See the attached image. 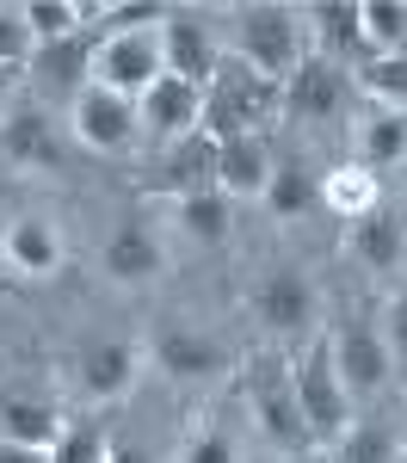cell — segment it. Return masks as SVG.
<instances>
[{
  "mask_svg": "<svg viewBox=\"0 0 407 463\" xmlns=\"http://www.w3.org/2000/svg\"><path fill=\"white\" fill-rule=\"evenodd\" d=\"M284 111V87L265 80L259 69H247L241 56H222L210 87H204V137H247V130H265L272 118Z\"/></svg>",
  "mask_w": 407,
  "mask_h": 463,
  "instance_id": "1",
  "label": "cell"
},
{
  "mask_svg": "<svg viewBox=\"0 0 407 463\" xmlns=\"http://www.w3.org/2000/svg\"><path fill=\"white\" fill-rule=\"evenodd\" d=\"M148 358L173 383H217L222 371H228V346L210 340V334H198V327H161L148 340Z\"/></svg>",
  "mask_w": 407,
  "mask_h": 463,
  "instance_id": "12",
  "label": "cell"
},
{
  "mask_svg": "<svg viewBox=\"0 0 407 463\" xmlns=\"http://www.w3.org/2000/svg\"><path fill=\"white\" fill-rule=\"evenodd\" d=\"M0 248H6V260H13L25 279H56V272H62V235H56V222H43V216H19Z\"/></svg>",
  "mask_w": 407,
  "mask_h": 463,
  "instance_id": "20",
  "label": "cell"
},
{
  "mask_svg": "<svg viewBox=\"0 0 407 463\" xmlns=\"http://www.w3.org/2000/svg\"><path fill=\"white\" fill-rule=\"evenodd\" d=\"M99 266H106L111 285H154L167 272V248H161V235L148 229L143 216H130L106 248H99Z\"/></svg>",
  "mask_w": 407,
  "mask_h": 463,
  "instance_id": "16",
  "label": "cell"
},
{
  "mask_svg": "<svg viewBox=\"0 0 407 463\" xmlns=\"http://www.w3.org/2000/svg\"><path fill=\"white\" fill-rule=\"evenodd\" d=\"M358 87L376 99V111H407V50H395V56H365L358 62Z\"/></svg>",
  "mask_w": 407,
  "mask_h": 463,
  "instance_id": "27",
  "label": "cell"
},
{
  "mask_svg": "<svg viewBox=\"0 0 407 463\" xmlns=\"http://www.w3.org/2000/svg\"><path fill=\"white\" fill-rule=\"evenodd\" d=\"M143 192H148V198H167V204L217 192V137L191 130V137H180V143H167V155H161V174H148Z\"/></svg>",
  "mask_w": 407,
  "mask_h": 463,
  "instance_id": "10",
  "label": "cell"
},
{
  "mask_svg": "<svg viewBox=\"0 0 407 463\" xmlns=\"http://www.w3.org/2000/svg\"><path fill=\"white\" fill-rule=\"evenodd\" d=\"M19 13H25V25H32V43L74 37V32H80V19H93V6H74V0H25Z\"/></svg>",
  "mask_w": 407,
  "mask_h": 463,
  "instance_id": "30",
  "label": "cell"
},
{
  "mask_svg": "<svg viewBox=\"0 0 407 463\" xmlns=\"http://www.w3.org/2000/svg\"><path fill=\"white\" fill-rule=\"evenodd\" d=\"M358 25L370 56H395L407 50V0H358Z\"/></svg>",
  "mask_w": 407,
  "mask_h": 463,
  "instance_id": "25",
  "label": "cell"
},
{
  "mask_svg": "<svg viewBox=\"0 0 407 463\" xmlns=\"http://www.w3.org/2000/svg\"><path fill=\"white\" fill-rule=\"evenodd\" d=\"M62 432H69V427H62L56 402H37V395H6V402H0V439H6V445L56 451Z\"/></svg>",
  "mask_w": 407,
  "mask_h": 463,
  "instance_id": "21",
  "label": "cell"
},
{
  "mask_svg": "<svg viewBox=\"0 0 407 463\" xmlns=\"http://www.w3.org/2000/svg\"><path fill=\"white\" fill-rule=\"evenodd\" d=\"M50 463H106V439H99V427H69L62 439H56Z\"/></svg>",
  "mask_w": 407,
  "mask_h": 463,
  "instance_id": "34",
  "label": "cell"
},
{
  "mask_svg": "<svg viewBox=\"0 0 407 463\" xmlns=\"http://www.w3.org/2000/svg\"><path fill=\"white\" fill-rule=\"evenodd\" d=\"M173 222H180L185 241H204V248H217L222 235H228V198H222V192L180 198V204H173Z\"/></svg>",
  "mask_w": 407,
  "mask_h": 463,
  "instance_id": "28",
  "label": "cell"
},
{
  "mask_svg": "<svg viewBox=\"0 0 407 463\" xmlns=\"http://www.w3.org/2000/svg\"><path fill=\"white\" fill-rule=\"evenodd\" d=\"M346 253L358 266H370V272H395L402 253H407V216L395 204H376L370 216L346 222Z\"/></svg>",
  "mask_w": 407,
  "mask_h": 463,
  "instance_id": "19",
  "label": "cell"
},
{
  "mask_svg": "<svg viewBox=\"0 0 407 463\" xmlns=\"http://www.w3.org/2000/svg\"><path fill=\"white\" fill-rule=\"evenodd\" d=\"M136 371H143V353L130 340H99V346L80 353V395L93 408H111L136 390Z\"/></svg>",
  "mask_w": 407,
  "mask_h": 463,
  "instance_id": "18",
  "label": "cell"
},
{
  "mask_svg": "<svg viewBox=\"0 0 407 463\" xmlns=\"http://www.w3.org/2000/svg\"><path fill=\"white\" fill-rule=\"evenodd\" d=\"M302 37H309V25H302V6H241L235 13V56L247 62V69H259L265 80H291L302 62H309V50H302Z\"/></svg>",
  "mask_w": 407,
  "mask_h": 463,
  "instance_id": "3",
  "label": "cell"
},
{
  "mask_svg": "<svg viewBox=\"0 0 407 463\" xmlns=\"http://www.w3.org/2000/svg\"><path fill=\"white\" fill-rule=\"evenodd\" d=\"M321 204H328L333 216H346V222H358V216H370L376 204H383V192H376V174L370 167H333L328 179H321Z\"/></svg>",
  "mask_w": 407,
  "mask_h": 463,
  "instance_id": "23",
  "label": "cell"
},
{
  "mask_svg": "<svg viewBox=\"0 0 407 463\" xmlns=\"http://www.w3.org/2000/svg\"><path fill=\"white\" fill-rule=\"evenodd\" d=\"M180 463H241V445L222 420H204V427L185 439V458Z\"/></svg>",
  "mask_w": 407,
  "mask_h": 463,
  "instance_id": "32",
  "label": "cell"
},
{
  "mask_svg": "<svg viewBox=\"0 0 407 463\" xmlns=\"http://www.w3.org/2000/svg\"><path fill=\"white\" fill-rule=\"evenodd\" d=\"M13 80H19V69H0V111H6V93H13Z\"/></svg>",
  "mask_w": 407,
  "mask_h": 463,
  "instance_id": "38",
  "label": "cell"
},
{
  "mask_svg": "<svg viewBox=\"0 0 407 463\" xmlns=\"http://www.w3.org/2000/svg\"><path fill=\"white\" fill-rule=\"evenodd\" d=\"M136 118H143V130L154 143H180V137H191L204 124V93L173 80V74H161L143 99H136Z\"/></svg>",
  "mask_w": 407,
  "mask_h": 463,
  "instance_id": "15",
  "label": "cell"
},
{
  "mask_svg": "<svg viewBox=\"0 0 407 463\" xmlns=\"http://www.w3.org/2000/svg\"><path fill=\"white\" fill-rule=\"evenodd\" d=\"M0 155H6V167H25V174H56L69 161L50 111L37 106V99H19V106L0 118Z\"/></svg>",
  "mask_w": 407,
  "mask_h": 463,
  "instance_id": "11",
  "label": "cell"
},
{
  "mask_svg": "<svg viewBox=\"0 0 407 463\" xmlns=\"http://www.w3.org/2000/svg\"><path fill=\"white\" fill-rule=\"evenodd\" d=\"M106 463H154L143 445H130V439H106Z\"/></svg>",
  "mask_w": 407,
  "mask_h": 463,
  "instance_id": "36",
  "label": "cell"
},
{
  "mask_svg": "<svg viewBox=\"0 0 407 463\" xmlns=\"http://www.w3.org/2000/svg\"><path fill=\"white\" fill-rule=\"evenodd\" d=\"M346 106H352V80H346V69H339V62H328V56H309V62L284 80V118H302V124H333Z\"/></svg>",
  "mask_w": 407,
  "mask_h": 463,
  "instance_id": "14",
  "label": "cell"
},
{
  "mask_svg": "<svg viewBox=\"0 0 407 463\" xmlns=\"http://www.w3.org/2000/svg\"><path fill=\"white\" fill-rule=\"evenodd\" d=\"M383 340H389V364L407 377V290L389 303V316H383Z\"/></svg>",
  "mask_w": 407,
  "mask_h": 463,
  "instance_id": "35",
  "label": "cell"
},
{
  "mask_svg": "<svg viewBox=\"0 0 407 463\" xmlns=\"http://www.w3.org/2000/svg\"><path fill=\"white\" fill-rule=\"evenodd\" d=\"M302 25L321 37V56H328V62H346V56L365 50L358 0H315V6H302Z\"/></svg>",
  "mask_w": 407,
  "mask_h": 463,
  "instance_id": "22",
  "label": "cell"
},
{
  "mask_svg": "<svg viewBox=\"0 0 407 463\" xmlns=\"http://www.w3.org/2000/svg\"><path fill=\"white\" fill-rule=\"evenodd\" d=\"M69 124H74V137L93 148V155H124V148H136V137H143L136 99L106 93V87H87V93L69 106Z\"/></svg>",
  "mask_w": 407,
  "mask_h": 463,
  "instance_id": "9",
  "label": "cell"
},
{
  "mask_svg": "<svg viewBox=\"0 0 407 463\" xmlns=\"http://www.w3.org/2000/svg\"><path fill=\"white\" fill-rule=\"evenodd\" d=\"M333 463H402V445H395V432L383 420H358V427L339 432Z\"/></svg>",
  "mask_w": 407,
  "mask_h": 463,
  "instance_id": "29",
  "label": "cell"
},
{
  "mask_svg": "<svg viewBox=\"0 0 407 463\" xmlns=\"http://www.w3.org/2000/svg\"><path fill=\"white\" fill-rule=\"evenodd\" d=\"M272 148H265V130H247V137H222L217 143V192L222 198H265L272 185Z\"/></svg>",
  "mask_w": 407,
  "mask_h": 463,
  "instance_id": "17",
  "label": "cell"
},
{
  "mask_svg": "<svg viewBox=\"0 0 407 463\" xmlns=\"http://www.w3.org/2000/svg\"><path fill=\"white\" fill-rule=\"evenodd\" d=\"M161 74H167V69H161V32L99 37V50H93V87H106V93L143 99Z\"/></svg>",
  "mask_w": 407,
  "mask_h": 463,
  "instance_id": "7",
  "label": "cell"
},
{
  "mask_svg": "<svg viewBox=\"0 0 407 463\" xmlns=\"http://www.w3.org/2000/svg\"><path fill=\"white\" fill-rule=\"evenodd\" d=\"M291 383H296V408H302V420H309V439H315V445H339V432L352 427V395L339 383L328 334H315L309 353L291 358Z\"/></svg>",
  "mask_w": 407,
  "mask_h": 463,
  "instance_id": "4",
  "label": "cell"
},
{
  "mask_svg": "<svg viewBox=\"0 0 407 463\" xmlns=\"http://www.w3.org/2000/svg\"><path fill=\"white\" fill-rule=\"evenodd\" d=\"M32 25H25V13L19 6H0V69H25L32 62Z\"/></svg>",
  "mask_w": 407,
  "mask_h": 463,
  "instance_id": "33",
  "label": "cell"
},
{
  "mask_svg": "<svg viewBox=\"0 0 407 463\" xmlns=\"http://www.w3.org/2000/svg\"><path fill=\"white\" fill-rule=\"evenodd\" d=\"M321 198V185L302 174V161H278L272 167V185H265V211L278 216V222H296V216L309 211Z\"/></svg>",
  "mask_w": 407,
  "mask_h": 463,
  "instance_id": "26",
  "label": "cell"
},
{
  "mask_svg": "<svg viewBox=\"0 0 407 463\" xmlns=\"http://www.w3.org/2000/svg\"><path fill=\"white\" fill-rule=\"evenodd\" d=\"M333 340V364H339V383L352 402H365V395H383L389 390V377H395V364H389V340H383V321H339L328 334Z\"/></svg>",
  "mask_w": 407,
  "mask_h": 463,
  "instance_id": "6",
  "label": "cell"
},
{
  "mask_svg": "<svg viewBox=\"0 0 407 463\" xmlns=\"http://www.w3.org/2000/svg\"><path fill=\"white\" fill-rule=\"evenodd\" d=\"M241 402H247V420L265 445L278 451H309V420L296 408V383H291V358L278 353H254L247 358V377H241Z\"/></svg>",
  "mask_w": 407,
  "mask_h": 463,
  "instance_id": "2",
  "label": "cell"
},
{
  "mask_svg": "<svg viewBox=\"0 0 407 463\" xmlns=\"http://www.w3.org/2000/svg\"><path fill=\"white\" fill-rule=\"evenodd\" d=\"M99 37H130V32H161L167 25V6L154 0H124V6H93Z\"/></svg>",
  "mask_w": 407,
  "mask_h": 463,
  "instance_id": "31",
  "label": "cell"
},
{
  "mask_svg": "<svg viewBox=\"0 0 407 463\" xmlns=\"http://www.w3.org/2000/svg\"><path fill=\"white\" fill-rule=\"evenodd\" d=\"M222 50L210 25H204V13H191V6H167V25H161V69L185 80V87H210V74H217Z\"/></svg>",
  "mask_w": 407,
  "mask_h": 463,
  "instance_id": "8",
  "label": "cell"
},
{
  "mask_svg": "<svg viewBox=\"0 0 407 463\" xmlns=\"http://www.w3.org/2000/svg\"><path fill=\"white\" fill-rule=\"evenodd\" d=\"M93 50H99V37L93 32H74V37H56V43H37L25 74L37 80V93H56V99H80L87 87H93Z\"/></svg>",
  "mask_w": 407,
  "mask_h": 463,
  "instance_id": "13",
  "label": "cell"
},
{
  "mask_svg": "<svg viewBox=\"0 0 407 463\" xmlns=\"http://www.w3.org/2000/svg\"><path fill=\"white\" fill-rule=\"evenodd\" d=\"M247 309L272 340H302V334H321V290L302 266H272L259 272L247 290Z\"/></svg>",
  "mask_w": 407,
  "mask_h": 463,
  "instance_id": "5",
  "label": "cell"
},
{
  "mask_svg": "<svg viewBox=\"0 0 407 463\" xmlns=\"http://www.w3.org/2000/svg\"><path fill=\"white\" fill-rule=\"evenodd\" d=\"M407 161V111H370L358 130V167H402Z\"/></svg>",
  "mask_w": 407,
  "mask_h": 463,
  "instance_id": "24",
  "label": "cell"
},
{
  "mask_svg": "<svg viewBox=\"0 0 407 463\" xmlns=\"http://www.w3.org/2000/svg\"><path fill=\"white\" fill-rule=\"evenodd\" d=\"M0 463H50V451H32V445H6V439H0Z\"/></svg>",
  "mask_w": 407,
  "mask_h": 463,
  "instance_id": "37",
  "label": "cell"
}]
</instances>
